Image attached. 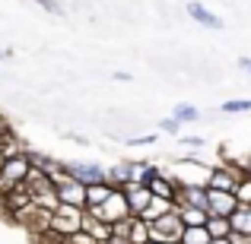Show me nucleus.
<instances>
[{"mask_svg": "<svg viewBox=\"0 0 251 244\" xmlns=\"http://www.w3.org/2000/svg\"><path fill=\"white\" fill-rule=\"evenodd\" d=\"M242 177H245L242 162H220V165L210 168L207 190H226V194H235V187H239Z\"/></svg>", "mask_w": 251, "mask_h": 244, "instance_id": "obj_1", "label": "nucleus"}, {"mask_svg": "<svg viewBox=\"0 0 251 244\" xmlns=\"http://www.w3.org/2000/svg\"><path fill=\"white\" fill-rule=\"evenodd\" d=\"M89 216H96V219H102V222H108V225H115V222H121V219H130V203H127V197H124V190L121 187H115V194L108 197V200L102 203V206H89L86 209Z\"/></svg>", "mask_w": 251, "mask_h": 244, "instance_id": "obj_2", "label": "nucleus"}, {"mask_svg": "<svg viewBox=\"0 0 251 244\" xmlns=\"http://www.w3.org/2000/svg\"><path fill=\"white\" fill-rule=\"evenodd\" d=\"M29 153V149H25ZM32 165H29V155H16V159H6L0 165V194H10V190L23 187L25 177H29Z\"/></svg>", "mask_w": 251, "mask_h": 244, "instance_id": "obj_3", "label": "nucleus"}, {"mask_svg": "<svg viewBox=\"0 0 251 244\" xmlns=\"http://www.w3.org/2000/svg\"><path fill=\"white\" fill-rule=\"evenodd\" d=\"M83 213L86 209H76V206H57L51 213V228L48 235H57V238H70V235L80 232V222H83Z\"/></svg>", "mask_w": 251, "mask_h": 244, "instance_id": "obj_4", "label": "nucleus"}, {"mask_svg": "<svg viewBox=\"0 0 251 244\" xmlns=\"http://www.w3.org/2000/svg\"><path fill=\"white\" fill-rule=\"evenodd\" d=\"M181 232H184V222H181V216H178V206L172 209L169 216L150 222V241H172V244H178L181 241Z\"/></svg>", "mask_w": 251, "mask_h": 244, "instance_id": "obj_5", "label": "nucleus"}, {"mask_svg": "<svg viewBox=\"0 0 251 244\" xmlns=\"http://www.w3.org/2000/svg\"><path fill=\"white\" fill-rule=\"evenodd\" d=\"M64 171H67L74 181L86 184V187L108 181V168H102V165H96V162H64Z\"/></svg>", "mask_w": 251, "mask_h": 244, "instance_id": "obj_6", "label": "nucleus"}, {"mask_svg": "<svg viewBox=\"0 0 251 244\" xmlns=\"http://www.w3.org/2000/svg\"><path fill=\"white\" fill-rule=\"evenodd\" d=\"M57 200L64 203V206H76V209H86V184L74 181V177H64L61 184H57Z\"/></svg>", "mask_w": 251, "mask_h": 244, "instance_id": "obj_7", "label": "nucleus"}, {"mask_svg": "<svg viewBox=\"0 0 251 244\" xmlns=\"http://www.w3.org/2000/svg\"><path fill=\"white\" fill-rule=\"evenodd\" d=\"M184 13H188L197 25H203V29H216V32L226 29V22H223L216 13H210L207 3H201V0H188V3H184Z\"/></svg>", "mask_w": 251, "mask_h": 244, "instance_id": "obj_8", "label": "nucleus"}, {"mask_svg": "<svg viewBox=\"0 0 251 244\" xmlns=\"http://www.w3.org/2000/svg\"><path fill=\"white\" fill-rule=\"evenodd\" d=\"M124 197H127V203H130V213L134 216H140L143 209L150 206V200H153V190L147 187V184H140V181H130V184H124Z\"/></svg>", "mask_w": 251, "mask_h": 244, "instance_id": "obj_9", "label": "nucleus"}, {"mask_svg": "<svg viewBox=\"0 0 251 244\" xmlns=\"http://www.w3.org/2000/svg\"><path fill=\"white\" fill-rule=\"evenodd\" d=\"M80 228H83L86 235H92V241H96V244H108L111 238H115V228H111L108 222H102V219H96V216H89V213H83Z\"/></svg>", "mask_w": 251, "mask_h": 244, "instance_id": "obj_10", "label": "nucleus"}, {"mask_svg": "<svg viewBox=\"0 0 251 244\" xmlns=\"http://www.w3.org/2000/svg\"><path fill=\"white\" fill-rule=\"evenodd\" d=\"M239 209V200L235 194H226V190H210V216H232Z\"/></svg>", "mask_w": 251, "mask_h": 244, "instance_id": "obj_11", "label": "nucleus"}, {"mask_svg": "<svg viewBox=\"0 0 251 244\" xmlns=\"http://www.w3.org/2000/svg\"><path fill=\"white\" fill-rule=\"evenodd\" d=\"M178 203H188V206H197V209H207L210 213V190H207V184H188V187H181V200Z\"/></svg>", "mask_w": 251, "mask_h": 244, "instance_id": "obj_12", "label": "nucleus"}, {"mask_svg": "<svg viewBox=\"0 0 251 244\" xmlns=\"http://www.w3.org/2000/svg\"><path fill=\"white\" fill-rule=\"evenodd\" d=\"M175 206H178V203L162 200V197H153V200H150V206L140 213V219H143V222H156V219H162V216H169Z\"/></svg>", "mask_w": 251, "mask_h": 244, "instance_id": "obj_13", "label": "nucleus"}, {"mask_svg": "<svg viewBox=\"0 0 251 244\" xmlns=\"http://www.w3.org/2000/svg\"><path fill=\"white\" fill-rule=\"evenodd\" d=\"M111 194H115V187H111L108 181H102V184H89V187H86V209H89V206H102V203L108 200Z\"/></svg>", "mask_w": 251, "mask_h": 244, "instance_id": "obj_14", "label": "nucleus"}, {"mask_svg": "<svg viewBox=\"0 0 251 244\" xmlns=\"http://www.w3.org/2000/svg\"><path fill=\"white\" fill-rule=\"evenodd\" d=\"M178 216H181L184 228H191V225H207V219H210V213H207V209L188 206V203H178Z\"/></svg>", "mask_w": 251, "mask_h": 244, "instance_id": "obj_15", "label": "nucleus"}, {"mask_svg": "<svg viewBox=\"0 0 251 244\" xmlns=\"http://www.w3.org/2000/svg\"><path fill=\"white\" fill-rule=\"evenodd\" d=\"M134 181V168L130 162H118V165H108V184L111 187H124V184Z\"/></svg>", "mask_w": 251, "mask_h": 244, "instance_id": "obj_16", "label": "nucleus"}, {"mask_svg": "<svg viewBox=\"0 0 251 244\" xmlns=\"http://www.w3.org/2000/svg\"><path fill=\"white\" fill-rule=\"evenodd\" d=\"M130 168H134V181H140V184H150L156 175H162V168L156 162H147V159H137V162H130Z\"/></svg>", "mask_w": 251, "mask_h": 244, "instance_id": "obj_17", "label": "nucleus"}, {"mask_svg": "<svg viewBox=\"0 0 251 244\" xmlns=\"http://www.w3.org/2000/svg\"><path fill=\"white\" fill-rule=\"evenodd\" d=\"M207 232L213 241H226L229 235H232V222L226 219V216H210L207 219Z\"/></svg>", "mask_w": 251, "mask_h": 244, "instance_id": "obj_18", "label": "nucleus"}, {"mask_svg": "<svg viewBox=\"0 0 251 244\" xmlns=\"http://www.w3.org/2000/svg\"><path fill=\"white\" fill-rule=\"evenodd\" d=\"M25 149H29V146H25V143L19 140L16 133H13V136H6V140L0 143V162H6V159H16V155H25Z\"/></svg>", "mask_w": 251, "mask_h": 244, "instance_id": "obj_19", "label": "nucleus"}, {"mask_svg": "<svg viewBox=\"0 0 251 244\" xmlns=\"http://www.w3.org/2000/svg\"><path fill=\"white\" fill-rule=\"evenodd\" d=\"M229 222H232V232L251 235V206H239L232 216H229Z\"/></svg>", "mask_w": 251, "mask_h": 244, "instance_id": "obj_20", "label": "nucleus"}, {"mask_svg": "<svg viewBox=\"0 0 251 244\" xmlns=\"http://www.w3.org/2000/svg\"><path fill=\"white\" fill-rule=\"evenodd\" d=\"M172 117H175L178 124H197V121H201V111H197V105L181 102V105H175V108H172Z\"/></svg>", "mask_w": 251, "mask_h": 244, "instance_id": "obj_21", "label": "nucleus"}, {"mask_svg": "<svg viewBox=\"0 0 251 244\" xmlns=\"http://www.w3.org/2000/svg\"><path fill=\"white\" fill-rule=\"evenodd\" d=\"M210 241H213V238H210L207 225H191V228L181 232V241H178V244H210Z\"/></svg>", "mask_w": 251, "mask_h": 244, "instance_id": "obj_22", "label": "nucleus"}, {"mask_svg": "<svg viewBox=\"0 0 251 244\" xmlns=\"http://www.w3.org/2000/svg\"><path fill=\"white\" fill-rule=\"evenodd\" d=\"M127 241H134V244H150V222H143L140 216H134L130 219V238Z\"/></svg>", "mask_w": 251, "mask_h": 244, "instance_id": "obj_23", "label": "nucleus"}, {"mask_svg": "<svg viewBox=\"0 0 251 244\" xmlns=\"http://www.w3.org/2000/svg\"><path fill=\"white\" fill-rule=\"evenodd\" d=\"M29 165L32 168H38V171H45V175H48L51 168H54V159H51V155H45V153H38V149H29Z\"/></svg>", "mask_w": 251, "mask_h": 244, "instance_id": "obj_24", "label": "nucleus"}, {"mask_svg": "<svg viewBox=\"0 0 251 244\" xmlns=\"http://www.w3.org/2000/svg\"><path fill=\"white\" fill-rule=\"evenodd\" d=\"M223 114H242V111H251V98H229V102L220 105Z\"/></svg>", "mask_w": 251, "mask_h": 244, "instance_id": "obj_25", "label": "nucleus"}, {"mask_svg": "<svg viewBox=\"0 0 251 244\" xmlns=\"http://www.w3.org/2000/svg\"><path fill=\"white\" fill-rule=\"evenodd\" d=\"M235 200H239V206H251V175H245L239 181V187H235Z\"/></svg>", "mask_w": 251, "mask_h": 244, "instance_id": "obj_26", "label": "nucleus"}, {"mask_svg": "<svg viewBox=\"0 0 251 244\" xmlns=\"http://www.w3.org/2000/svg\"><path fill=\"white\" fill-rule=\"evenodd\" d=\"M159 130H162V133H172V136H181V124H178L175 117H166V121H159Z\"/></svg>", "mask_w": 251, "mask_h": 244, "instance_id": "obj_27", "label": "nucleus"}, {"mask_svg": "<svg viewBox=\"0 0 251 244\" xmlns=\"http://www.w3.org/2000/svg\"><path fill=\"white\" fill-rule=\"evenodd\" d=\"M178 143H181V146H188V149H203V146H207V140H203V136H178Z\"/></svg>", "mask_w": 251, "mask_h": 244, "instance_id": "obj_28", "label": "nucleus"}, {"mask_svg": "<svg viewBox=\"0 0 251 244\" xmlns=\"http://www.w3.org/2000/svg\"><path fill=\"white\" fill-rule=\"evenodd\" d=\"M134 219V216H130ZM130 219H121V222H115V238H130Z\"/></svg>", "mask_w": 251, "mask_h": 244, "instance_id": "obj_29", "label": "nucleus"}, {"mask_svg": "<svg viewBox=\"0 0 251 244\" xmlns=\"http://www.w3.org/2000/svg\"><path fill=\"white\" fill-rule=\"evenodd\" d=\"M61 241H64V244H96V241H92V235H86L83 228H80L76 235H70V238H61Z\"/></svg>", "mask_w": 251, "mask_h": 244, "instance_id": "obj_30", "label": "nucleus"}, {"mask_svg": "<svg viewBox=\"0 0 251 244\" xmlns=\"http://www.w3.org/2000/svg\"><path fill=\"white\" fill-rule=\"evenodd\" d=\"M156 140H159V133H147V136H134V140H127V146H153Z\"/></svg>", "mask_w": 251, "mask_h": 244, "instance_id": "obj_31", "label": "nucleus"}, {"mask_svg": "<svg viewBox=\"0 0 251 244\" xmlns=\"http://www.w3.org/2000/svg\"><path fill=\"white\" fill-rule=\"evenodd\" d=\"M38 6H45L48 13H57V16H64V3L61 0H35Z\"/></svg>", "mask_w": 251, "mask_h": 244, "instance_id": "obj_32", "label": "nucleus"}, {"mask_svg": "<svg viewBox=\"0 0 251 244\" xmlns=\"http://www.w3.org/2000/svg\"><path fill=\"white\" fill-rule=\"evenodd\" d=\"M6 136H13V124H10V117H6V114H0V143H3Z\"/></svg>", "mask_w": 251, "mask_h": 244, "instance_id": "obj_33", "label": "nucleus"}, {"mask_svg": "<svg viewBox=\"0 0 251 244\" xmlns=\"http://www.w3.org/2000/svg\"><path fill=\"white\" fill-rule=\"evenodd\" d=\"M235 64H239V67L245 70V73H251V57H239V61H235Z\"/></svg>", "mask_w": 251, "mask_h": 244, "instance_id": "obj_34", "label": "nucleus"}, {"mask_svg": "<svg viewBox=\"0 0 251 244\" xmlns=\"http://www.w3.org/2000/svg\"><path fill=\"white\" fill-rule=\"evenodd\" d=\"M242 168H245V175H251V153L245 155V159H242Z\"/></svg>", "mask_w": 251, "mask_h": 244, "instance_id": "obj_35", "label": "nucleus"}, {"mask_svg": "<svg viewBox=\"0 0 251 244\" xmlns=\"http://www.w3.org/2000/svg\"><path fill=\"white\" fill-rule=\"evenodd\" d=\"M108 244H134V241H127V238H111Z\"/></svg>", "mask_w": 251, "mask_h": 244, "instance_id": "obj_36", "label": "nucleus"}, {"mask_svg": "<svg viewBox=\"0 0 251 244\" xmlns=\"http://www.w3.org/2000/svg\"><path fill=\"white\" fill-rule=\"evenodd\" d=\"M13 54V51H3V48H0V61H3V57H10Z\"/></svg>", "mask_w": 251, "mask_h": 244, "instance_id": "obj_37", "label": "nucleus"}, {"mask_svg": "<svg viewBox=\"0 0 251 244\" xmlns=\"http://www.w3.org/2000/svg\"><path fill=\"white\" fill-rule=\"evenodd\" d=\"M210 244H232V241H229V238H226V241H210Z\"/></svg>", "mask_w": 251, "mask_h": 244, "instance_id": "obj_38", "label": "nucleus"}, {"mask_svg": "<svg viewBox=\"0 0 251 244\" xmlns=\"http://www.w3.org/2000/svg\"><path fill=\"white\" fill-rule=\"evenodd\" d=\"M150 244H172V241H150Z\"/></svg>", "mask_w": 251, "mask_h": 244, "instance_id": "obj_39", "label": "nucleus"}, {"mask_svg": "<svg viewBox=\"0 0 251 244\" xmlns=\"http://www.w3.org/2000/svg\"><path fill=\"white\" fill-rule=\"evenodd\" d=\"M0 165H3V162H0Z\"/></svg>", "mask_w": 251, "mask_h": 244, "instance_id": "obj_40", "label": "nucleus"}]
</instances>
